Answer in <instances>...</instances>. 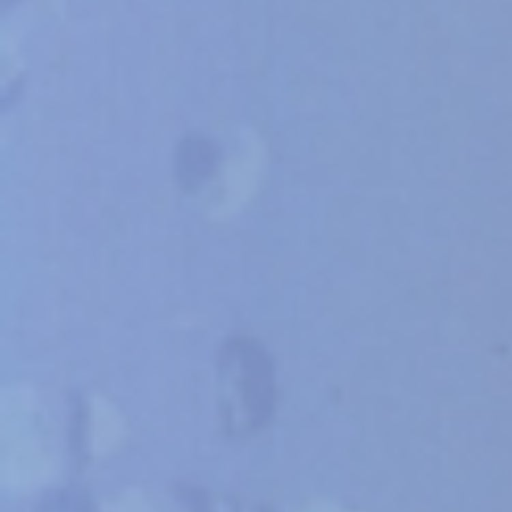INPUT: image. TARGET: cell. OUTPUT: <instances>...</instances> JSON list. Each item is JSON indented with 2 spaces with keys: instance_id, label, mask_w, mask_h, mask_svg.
Listing matches in <instances>:
<instances>
[{
  "instance_id": "cell-2",
  "label": "cell",
  "mask_w": 512,
  "mask_h": 512,
  "mask_svg": "<svg viewBox=\"0 0 512 512\" xmlns=\"http://www.w3.org/2000/svg\"><path fill=\"white\" fill-rule=\"evenodd\" d=\"M220 153L217 145L205 136L191 134L183 138L176 150L175 173L179 185L193 190L215 171Z\"/></svg>"
},
{
  "instance_id": "cell-1",
  "label": "cell",
  "mask_w": 512,
  "mask_h": 512,
  "mask_svg": "<svg viewBox=\"0 0 512 512\" xmlns=\"http://www.w3.org/2000/svg\"><path fill=\"white\" fill-rule=\"evenodd\" d=\"M220 397L226 410L250 427L264 423L276 398L275 371L266 348L248 336L223 343L217 357Z\"/></svg>"
}]
</instances>
